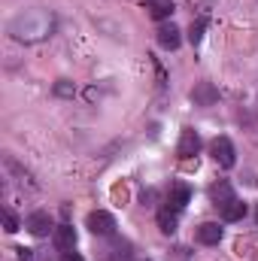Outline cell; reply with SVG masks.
<instances>
[{"label":"cell","instance_id":"8","mask_svg":"<svg viewBox=\"0 0 258 261\" xmlns=\"http://www.w3.org/2000/svg\"><path fill=\"white\" fill-rule=\"evenodd\" d=\"M192 200V189L186 186V182H176V186H170V195H167V206H173V210H186V203Z\"/></svg>","mask_w":258,"mask_h":261},{"label":"cell","instance_id":"22","mask_svg":"<svg viewBox=\"0 0 258 261\" xmlns=\"http://www.w3.org/2000/svg\"><path fill=\"white\" fill-rule=\"evenodd\" d=\"M255 222H258V206H255Z\"/></svg>","mask_w":258,"mask_h":261},{"label":"cell","instance_id":"17","mask_svg":"<svg viewBox=\"0 0 258 261\" xmlns=\"http://www.w3.org/2000/svg\"><path fill=\"white\" fill-rule=\"evenodd\" d=\"M55 94H58V97H73V94H76V85H73L70 79H58V82H55Z\"/></svg>","mask_w":258,"mask_h":261},{"label":"cell","instance_id":"16","mask_svg":"<svg viewBox=\"0 0 258 261\" xmlns=\"http://www.w3.org/2000/svg\"><path fill=\"white\" fill-rule=\"evenodd\" d=\"M203 31H207V18L192 21V28H189V40H192V46H197V43L203 40Z\"/></svg>","mask_w":258,"mask_h":261},{"label":"cell","instance_id":"9","mask_svg":"<svg viewBox=\"0 0 258 261\" xmlns=\"http://www.w3.org/2000/svg\"><path fill=\"white\" fill-rule=\"evenodd\" d=\"M52 240H55V246H58L61 252H73V246H76V231H73L70 225H58L55 234H52Z\"/></svg>","mask_w":258,"mask_h":261},{"label":"cell","instance_id":"6","mask_svg":"<svg viewBox=\"0 0 258 261\" xmlns=\"http://www.w3.org/2000/svg\"><path fill=\"white\" fill-rule=\"evenodd\" d=\"M24 228L34 234V237H46L49 231H52V219H49V213H31L28 216V222H24Z\"/></svg>","mask_w":258,"mask_h":261},{"label":"cell","instance_id":"11","mask_svg":"<svg viewBox=\"0 0 258 261\" xmlns=\"http://www.w3.org/2000/svg\"><path fill=\"white\" fill-rule=\"evenodd\" d=\"M158 43H161L164 49H176V46L183 43L179 28H176V24H161V28H158Z\"/></svg>","mask_w":258,"mask_h":261},{"label":"cell","instance_id":"14","mask_svg":"<svg viewBox=\"0 0 258 261\" xmlns=\"http://www.w3.org/2000/svg\"><path fill=\"white\" fill-rule=\"evenodd\" d=\"M146 9H149V15H152V18L164 21V18H170L173 3H170V0H146Z\"/></svg>","mask_w":258,"mask_h":261},{"label":"cell","instance_id":"20","mask_svg":"<svg viewBox=\"0 0 258 261\" xmlns=\"http://www.w3.org/2000/svg\"><path fill=\"white\" fill-rule=\"evenodd\" d=\"M61 261H82V255H79V252H64Z\"/></svg>","mask_w":258,"mask_h":261},{"label":"cell","instance_id":"10","mask_svg":"<svg viewBox=\"0 0 258 261\" xmlns=\"http://www.w3.org/2000/svg\"><path fill=\"white\" fill-rule=\"evenodd\" d=\"M210 200L216 203V206H225L228 200H234V189H231V182H213L210 186Z\"/></svg>","mask_w":258,"mask_h":261},{"label":"cell","instance_id":"18","mask_svg":"<svg viewBox=\"0 0 258 261\" xmlns=\"http://www.w3.org/2000/svg\"><path fill=\"white\" fill-rule=\"evenodd\" d=\"M3 225H6V231H9V234H15V231H18V219H15L12 213H3Z\"/></svg>","mask_w":258,"mask_h":261},{"label":"cell","instance_id":"12","mask_svg":"<svg viewBox=\"0 0 258 261\" xmlns=\"http://www.w3.org/2000/svg\"><path fill=\"white\" fill-rule=\"evenodd\" d=\"M176 225H179V210H173V206L158 210V228H161L164 234H173Z\"/></svg>","mask_w":258,"mask_h":261},{"label":"cell","instance_id":"15","mask_svg":"<svg viewBox=\"0 0 258 261\" xmlns=\"http://www.w3.org/2000/svg\"><path fill=\"white\" fill-rule=\"evenodd\" d=\"M107 261H131V243L128 240H116L113 249H107Z\"/></svg>","mask_w":258,"mask_h":261},{"label":"cell","instance_id":"21","mask_svg":"<svg viewBox=\"0 0 258 261\" xmlns=\"http://www.w3.org/2000/svg\"><path fill=\"white\" fill-rule=\"evenodd\" d=\"M18 261H31V249H18Z\"/></svg>","mask_w":258,"mask_h":261},{"label":"cell","instance_id":"1","mask_svg":"<svg viewBox=\"0 0 258 261\" xmlns=\"http://www.w3.org/2000/svg\"><path fill=\"white\" fill-rule=\"evenodd\" d=\"M55 31V15L43 6H34V9H24L18 12L12 21H9V34L21 43H40L46 40L49 34Z\"/></svg>","mask_w":258,"mask_h":261},{"label":"cell","instance_id":"13","mask_svg":"<svg viewBox=\"0 0 258 261\" xmlns=\"http://www.w3.org/2000/svg\"><path fill=\"white\" fill-rule=\"evenodd\" d=\"M243 216H246V203H243V200H237V197H234V200H228V203L222 206V219H225V222H240Z\"/></svg>","mask_w":258,"mask_h":261},{"label":"cell","instance_id":"3","mask_svg":"<svg viewBox=\"0 0 258 261\" xmlns=\"http://www.w3.org/2000/svg\"><path fill=\"white\" fill-rule=\"evenodd\" d=\"M210 152H213L216 164H222V167H234V161H237L234 143H231L228 137H216V140H213V146H210Z\"/></svg>","mask_w":258,"mask_h":261},{"label":"cell","instance_id":"2","mask_svg":"<svg viewBox=\"0 0 258 261\" xmlns=\"http://www.w3.org/2000/svg\"><path fill=\"white\" fill-rule=\"evenodd\" d=\"M85 225H88V231H91L94 237H113V234H116V219H113L110 213H104V210H94Z\"/></svg>","mask_w":258,"mask_h":261},{"label":"cell","instance_id":"7","mask_svg":"<svg viewBox=\"0 0 258 261\" xmlns=\"http://www.w3.org/2000/svg\"><path fill=\"white\" fill-rule=\"evenodd\" d=\"M222 228H219V222H203V225H197V240L203 243V246H216L219 240H222Z\"/></svg>","mask_w":258,"mask_h":261},{"label":"cell","instance_id":"19","mask_svg":"<svg viewBox=\"0 0 258 261\" xmlns=\"http://www.w3.org/2000/svg\"><path fill=\"white\" fill-rule=\"evenodd\" d=\"M140 200H143V206H152V203H155V189L143 192V197H140Z\"/></svg>","mask_w":258,"mask_h":261},{"label":"cell","instance_id":"4","mask_svg":"<svg viewBox=\"0 0 258 261\" xmlns=\"http://www.w3.org/2000/svg\"><path fill=\"white\" fill-rule=\"evenodd\" d=\"M192 100L197 107H213V103L219 100V88H216L213 82H197L192 88Z\"/></svg>","mask_w":258,"mask_h":261},{"label":"cell","instance_id":"5","mask_svg":"<svg viewBox=\"0 0 258 261\" xmlns=\"http://www.w3.org/2000/svg\"><path fill=\"white\" fill-rule=\"evenodd\" d=\"M200 152V137H197V130L186 128L183 130V137H179V146H176V155L179 158H192Z\"/></svg>","mask_w":258,"mask_h":261}]
</instances>
